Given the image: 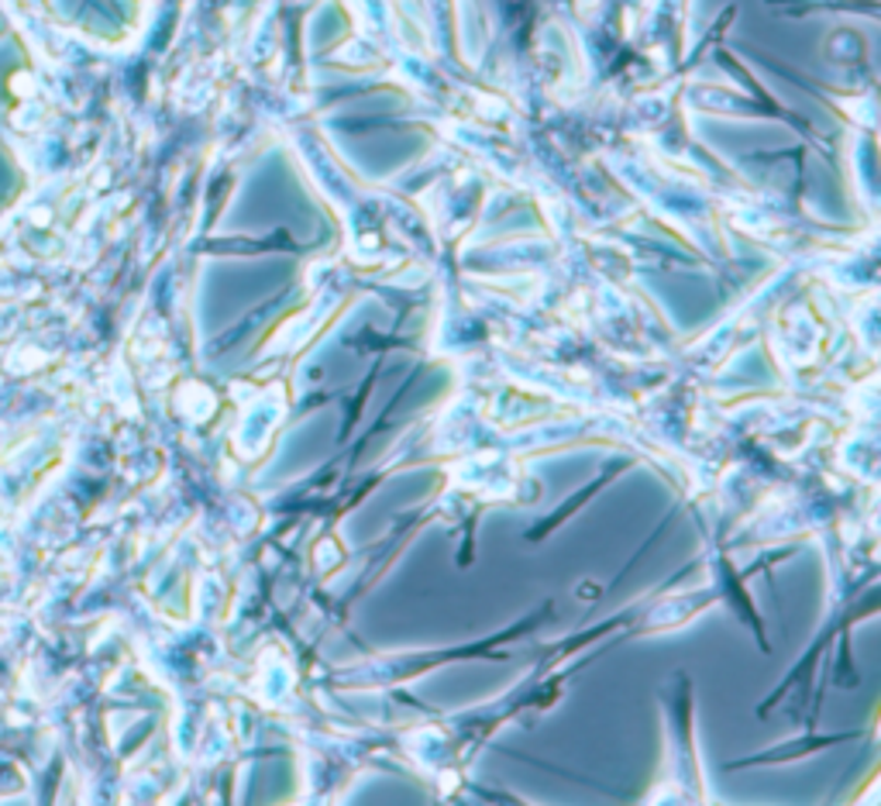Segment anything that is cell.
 I'll use <instances>...</instances> for the list:
<instances>
[{"instance_id": "obj_1", "label": "cell", "mask_w": 881, "mask_h": 806, "mask_svg": "<svg viewBox=\"0 0 881 806\" xmlns=\"http://www.w3.org/2000/svg\"><path fill=\"white\" fill-rule=\"evenodd\" d=\"M630 466H633V458H617V462H614V466H609V469H603V473H599V476H596V479L590 483V490H582V493H579V497H572L569 503H561V510H558V514H554V518H548V521H541V524H537V527L530 531V542H541V537H545L548 531H554V527H558L561 521H569V518L575 514V510H579L582 503H590V500H593V497H596V493L603 490V486H606L609 479H614V476H620V473H627Z\"/></svg>"}, {"instance_id": "obj_2", "label": "cell", "mask_w": 881, "mask_h": 806, "mask_svg": "<svg viewBox=\"0 0 881 806\" xmlns=\"http://www.w3.org/2000/svg\"><path fill=\"white\" fill-rule=\"evenodd\" d=\"M858 735H826V738H805V741H786L778 748H768L762 754H754V759H744L730 769H744V765H771V762H792V759H802V754H813L820 748H829V745H840V741H854Z\"/></svg>"}]
</instances>
